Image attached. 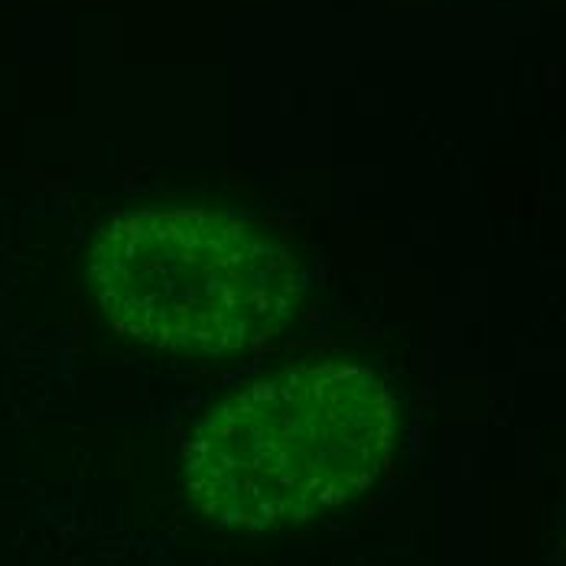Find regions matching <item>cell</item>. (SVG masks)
<instances>
[{"label":"cell","mask_w":566,"mask_h":566,"mask_svg":"<svg viewBox=\"0 0 566 566\" xmlns=\"http://www.w3.org/2000/svg\"><path fill=\"white\" fill-rule=\"evenodd\" d=\"M391 450V395L378 368L313 361L226 395L182 450L196 511L241 534L306 524L365 495Z\"/></svg>","instance_id":"6da1fadb"},{"label":"cell","mask_w":566,"mask_h":566,"mask_svg":"<svg viewBox=\"0 0 566 566\" xmlns=\"http://www.w3.org/2000/svg\"><path fill=\"white\" fill-rule=\"evenodd\" d=\"M85 277L114 333L170 355H228L271 339L300 296L281 234L216 209L108 216L92 231Z\"/></svg>","instance_id":"7a4b0ae2"}]
</instances>
